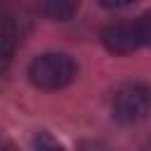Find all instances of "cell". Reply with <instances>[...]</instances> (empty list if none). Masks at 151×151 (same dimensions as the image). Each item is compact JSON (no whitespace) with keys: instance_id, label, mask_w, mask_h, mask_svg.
I'll list each match as a JSON object with an SVG mask.
<instances>
[{"instance_id":"6da1fadb","label":"cell","mask_w":151,"mask_h":151,"mask_svg":"<svg viewBox=\"0 0 151 151\" xmlns=\"http://www.w3.org/2000/svg\"><path fill=\"white\" fill-rule=\"evenodd\" d=\"M78 76V64L64 52L38 54L28 64V80L40 90H61Z\"/></svg>"},{"instance_id":"8992f818","label":"cell","mask_w":151,"mask_h":151,"mask_svg":"<svg viewBox=\"0 0 151 151\" xmlns=\"http://www.w3.org/2000/svg\"><path fill=\"white\" fill-rule=\"evenodd\" d=\"M17 40L7 38V35H0V71H5L9 64H12V57H14V50H17Z\"/></svg>"},{"instance_id":"277c9868","label":"cell","mask_w":151,"mask_h":151,"mask_svg":"<svg viewBox=\"0 0 151 151\" xmlns=\"http://www.w3.org/2000/svg\"><path fill=\"white\" fill-rule=\"evenodd\" d=\"M33 26L31 9L19 0H0V35L21 40Z\"/></svg>"},{"instance_id":"9c48e42d","label":"cell","mask_w":151,"mask_h":151,"mask_svg":"<svg viewBox=\"0 0 151 151\" xmlns=\"http://www.w3.org/2000/svg\"><path fill=\"white\" fill-rule=\"evenodd\" d=\"M0 151H14V149H12V144H7V142H0Z\"/></svg>"},{"instance_id":"3957f363","label":"cell","mask_w":151,"mask_h":151,"mask_svg":"<svg viewBox=\"0 0 151 151\" xmlns=\"http://www.w3.org/2000/svg\"><path fill=\"white\" fill-rule=\"evenodd\" d=\"M111 113L118 123L132 125L146 118L149 113V87L142 83H127L120 90H116L111 99Z\"/></svg>"},{"instance_id":"7a4b0ae2","label":"cell","mask_w":151,"mask_h":151,"mask_svg":"<svg viewBox=\"0 0 151 151\" xmlns=\"http://www.w3.org/2000/svg\"><path fill=\"white\" fill-rule=\"evenodd\" d=\"M149 40V14L130 24H109L101 31V42L113 54H130Z\"/></svg>"},{"instance_id":"52a82bcc","label":"cell","mask_w":151,"mask_h":151,"mask_svg":"<svg viewBox=\"0 0 151 151\" xmlns=\"http://www.w3.org/2000/svg\"><path fill=\"white\" fill-rule=\"evenodd\" d=\"M33 144H35V151H64V146H61L50 132H45V130H40V132L35 134Z\"/></svg>"},{"instance_id":"ba28073f","label":"cell","mask_w":151,"mask_h":151,"mask_svg":"<svg viewBox=\"0 0 151 151\" xmlns=\"http://www.w3.org/2000/svg\"><path fill=\"white\" fill-rule=\"evenodd\" d=\"M132 2H137V0H99V5L106 7V9H123V7L132 5Z\"/></svg>"},{"instance_id":"5b68a950","label":"cell","mask_w":151,"mask_h":151,"mask_svg":"<svg viewBox=\"0 0 151 151\" xmlns=\"http://www.w3.org/2000/svg\"><path fill=\"white\" fill-rule=\"evenodd\" d=\"M38 5V12L52 21H68L78 7H80V0H35Z\"/></svg>"}]
</instances>
